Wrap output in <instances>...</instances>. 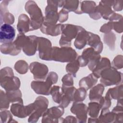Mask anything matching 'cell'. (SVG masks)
Here are the masks:
<instances>
[{
	"label": "cell",
	"instance_id": "d6a6232c",
	"mask_svg": "<svg viewBox=\"0 0 123 123\" xmlns=\"http://www.w3.org/2000/svg\"><path fill=\"white\" fill-rule=\"evenodd\" d=\"M14 69L19 74H25L28 71V64L24 60L18 61L15 63Z\"/></svg>",
	"mask_w": 123,
	"mask_h": 123
},
{
	"label": "cell",
	"instance_id": "e0dca14e",
	"mask_svg": "<svg viewBox=\"0 0 123 123\" xmlns=\"http://www.w3.org/2000/svg\"><path fill=\"white\" fill-rule=\"evenodd\" d=\"M89 37V32L86 31L83 27L78 33L74 43L75 47L80 49H83L87 44Z\"/></svg>",
	"mask_w": 123,
	"mask_h": 123
},
{
	"label": "cell",
	"instance_id": "5b68a950",
	"mask_svg": "<svg viewBox=\"0 0 123 123\" xmlns=\"http://www.w3.org/2000/svg\"><path fill=\"white\" fill-rule=\"evenodd\" d=\"M77 56V53L70 47H52L51 61L62 62H70L76 60Z\"/></svg>",
	"mask_w": 123,
	"mask_h": 123
},
{
	"label": "cell",
	"instance_id": "603a6c76",
	"mask_svg": "<svg viewBox=\"0 0 123 123\" xmlns=\"http://www.w3.org/2000/svg\"><path fill=\"white\" fill-rule=\"evenodd\" d=\"M110 67H111L110 60L106 57L102 58L92 71L93 74L97 78H98L100 77L101 72Z\"/></svg>",
	"mask_w": 123,
	"mask_h": 123
},
{
	"label": "cell",
	"instance_id": "484cf974",
	"mask_svg": "<svg viewBox=\"0 0 123 123\" xmlns=\"http://www.w3.org/2000/svg\"><path fill=\"white\" fill-rule=\"evenodd\" d=\"M97 5L93 1H83L80 2L79 6V14L83 13H88L89 15L96 10Z\"/></svg>",
	"mask_w": 123,
	"mask_h": 123
},
{
	"label": "cell",
	"instance_id": "d4e9b609",
	"mask_svg": "<svg viewBox=\"0 0 123 123\" xmlns=\"http://www.w3.org/2000/svg\"><path fill=\"white\" fill-rule=\"evenodd\" d=\"M104 90V86L102 84H98L93 87L90 91L89 97L91 101H98L102 97Z\"/></svg>",
	"mask_w": 123,
	"mask_h": 123
},
{
	"label": "cell",
	"instance_id": "8fae6325",
	"mask_svg": "<svg viewBox=\"0 0 123 123\" xmlns=\"http://www.w3.org/2000/svg\"><path fill=\"white\" fill-rule=\"evenodd\" d=\"M29 69L36 80L43 81L46 79L49 71L46 65L35 62L30 64Z\"/></svg>",
	"mask_w": 123,
	"mask_h": 123
},
{
	"label": "cell",
	"instance_id": "9c48e42d",
	"mask_svg": "<svg viewBox=\"0 0 123 123\" xmlns=\"http://www.w3.org/2000/svg\"><path fill=\"white\" fill-rule=\"evenodd\" d=\"M48 100L44 97H37L35 102L32 103L33 111L28 118V122H36L44 112L47 111L48 106Z\"/></svg>",
	"mask_w": 123,
	"mask_h": 123
},
{
	"label": "cell",
	"instance_id": "7c38bea8",
	"mask_svg": "<svg viewBox=\"0 0 123 123\" xmlns=\"http://www.w3.org/2000/svg\"><path fill=\"white\" fill-rule=\"evenodd\" d=\"M63 113V107L61 105L51 107L43 114L42 122H58V120Z\"/></svg>",
	"mask_w": 123,
	"mask_h": 123
},
{
	"label": "cell",
	"instance_id": "7a4b0ae2",
	"mask_svg": "<svg viewBox=\"0 0 123 123\" xmlns=\"http://www.w3.org/2000/svg\"><path fill=\"white\" fill-rule=\"evenodd\" d=\"M37 37L35 36H26L23 34H20L13 43L18 48L22 49L26 55L32 56L37 50Z\"/></svg>",
	"mask_w": 123,
	"mask_h": 123
},
{
	"label": "cell",
	"instance_id": "8d00e7d4",
	"mask_svg": "<svg viewBox=\"0 0 123 123\" xmlns=\"http://www.w3.org/2000/svg\"><path fill=\"white\" fill-rule=\"evenodd\" d=\"M62 85L65 86H72L74 85V80L72 75L70 74L65 75L62 80Z\"/></svg>",
	"mask_w": 123,
	"mask_h": 123
},
{
	"label": "cell",
	"instance_id": "8992f818",
	"mask_svg": "<svg viewBox=\"0 0 123 123\" xmlns=\"http://www.w3.org/2000/svg\"><path fill=\"white\" fill-rule=\"evenodd\" d=\"M77 60L80 66L88 65L89 70L92 71L100 60V55L92 48H88L83 51L82 55L79 56Z\"/></svg>",
	"mask_w": 123,
	"mask_h": 123
},
{
	"label": "cell",
	"instance_id": "6da1fadb",
	"mask_svg": "<svg viewBox=\"0 0 123 123\" xmlns=\"http://www.w3.org/2000/svg\"><path fill=\"white\" fill-rule=\"evenodd\" d=\"M0 84L6 91L18 89L20 86L19 79L14 76L12 69L9 67L0 70Z\"/></svg>",
	"mask_w": 123,
	"mask_h": 123
},
{
	"label": "cell",
	"instance_id": "3957f363",
	"mask_svg": "<svg viewBox=\"0 0 123 123\" xmlns=\"http://www.w3.org/2000/svg\"><path fill=\"white\" fill-rule=\"evenodd\" d=\"M26 11L30 16V31L40 28L43 22L44 17L39 7L32 0L26 2L25 5Z\"/></svg>",
	"mask_w": 123,
	"mask_h": 123
},
{
	"label": "cell",
	"instance_id": "83f0119b",
	"mask_svg": "<svg viewBox=\"0 0 123 123\" xmlns=\"http://www.w3.org/2000/svg\"><path fill=\"white\" fill-rule=\"evenodd\" d=\"M115 113L111 112L108 109H102L101 114L98 119V122H112L115 119Z\"/></svg>",
	"mask_w": 123,
	"mask_h": 123
},
{
	"label": "cell",
	"instance_id": "74e56055",
	"mask_svg": "<svg viewBox=\"0 0 123 123\" xmlns=\"http://www.w3.org/2000/svg\"><path fill=\"white\" fill-rule=\"evenodd\" d=\"M68 17V12L62 9L59 13V21L60 23H63L67 21Z\"/></svg>",
	"mask_w": 123,
	"mask_h": 123
},
{
	"label": "cell",
	"instance_id": "e575fe53",
	"mask_svg": "<svg viewBox=\"0 0 123 123\" xmlns=\"http://www.w3.org/2000/svg\"><path fill=\"white\" fill-rule=\"evenodd\" d=\"M10 101L9 100L6 93H4L2 90H0V111L7 109L9 107Z\"/></svg>",
	"mask_w": 123,
	"mask_h": 123
},
{
	"label": "cell",
	"instance_id": "277c9868",
	"mask_svg": "<svg viewBox=\"0 0 123 123\" xmlns=\"http://www.w3.org/2000/svg\"><path fill=\"white\" fill-rule=\"evenodd\" d=\"M58 79L57 74L51 72L48 74L45 81H34L31 83V86L34 91L38 94L49 95L52 84H55Z\"/></svg>",
	"mask_w": 123,
	"mask_h": 123
},
{
	"label": "cell",
	"instance_id": "4fadbf2b",
	"mask_svg": "<svg viewBox=\"0 0 123 123\" xmlns=\"http://www.w3.org/2000/svg\"><path fill=\"white\" fill-rule=\"evenodd\" d=\"M15 36V29L10 25L3 24L0 28V42L2 43L12 42Z\"/></svg>",
	"mask_w": 123,
	"mask_h": 123
},
{
	"label": "cell",
	"instance_id": "44dd1931",
	"mask_svg": "<svg viewBox=\"0 0 123 123\" xmlns=\"http://www.w3.org/2000/svg\"><path fill=\"white\" fill-rule=\"evenodd\" d=\"M87 44L94 49L98 53H100L102 50L103 44L99 37L97 34L89 32V37Z\"/></svg>",
	"mask_w": 123,
	"mask_h": 123
},
{
	"label": "cell",
	"instance_id": "ac0fdd59",
	"mask_svg": "<svg viewBox=\"0 0 123 123\" xmlns=\"http://www.w3.org/2000/svg\"><path fill=\"white\" fill-rule=\"evenodd\" d=\"M63 24H59L58 25H45L42 24L40 27L41 32L47 35L52 36H56L62 34Z\"/></svg>",
	"mask_w": 123,
	"mask_h": 123
},
{
	"label": "cell",
	"instance_id": "ffe728a7",
	"mask_svg": "<svg viewBox=\"0 0 123 123\" xmlns=\"http://www.w3.org/2000/svg\"><path fill=\"white\" fill-rule=\"evenodd\" d=\"M80 1L78 0H60L59 7H63L68 12H74L79 14V6Z\"/></svg>",
	"mask_w": 123,
	"mask_h": 123
},
{
	"label": "cell",
	"instance_id": "f1b7e54d",
	"mask_svg": "<svg viewBox=\"0 0 123 123\" xmlns=\"http://www.w3.org/2000/svg\"><path fill=\"white\" fill-rule=\"evenodd\" d=\"M101 109V106L99 103L92 102L88 104V107L87 108V111L89 116L92 118H96L98 117Z\"/></svg>",
	"mask_w": 123,
	"mask_h": 123
},
{
	"label": "cell",
	"instance_id": "4316f807",
	"mask_svg": "<svg viewBox=\"0 0 123 123\" xmlns=\"http://www.w3.org/2000/svg\"><path fill=\"white\" fill-rule=\"evenodd\" d=\"M6 94L10 103L18 102L23 103V101L22 98V93L19 89L6 91Z\"/></svg>",
	"mask_w": 123,
	"mask_h": 123
},
{
	"label": "cell",
	"instance_id": "2e32d148",
	"mask_svg": "<svg viewBox=\"0 0 123 123\" xmlns=\"http://www.w3.org/2000/svg\"><path fill=\"white\" fill-rule=\"evenodd\" d=\"M11 111L13 115L19 118H25L30 115L28 105L24 106L21 103H12L11 106Z\"/></svg>",
	"mask_w": 123,
	"mask_h": 123
},
{
	"label": "cell",
	"instance_id": "f35d334b",
	"mask_svg": "<svg viewBox=\"0 0 123 123\" xmlns=\"http://www.w3.org/2000/svg\"><path fill=\"white\" fill-rule=\"evenodd\" d=\"M112 29H113V22H111L103 25L100 29V31L104 33H108Z\"/></svg>",
	"mask_w": 123,
	"mask_h": 123
},
{
	"label": "cell",
	"instance_id": "ab89813d",
	"mask_svg": "<svg viewBox=\"0 0 123 123\" xmlns=\"http://www.w3.org/2000/svg\"><path fill=\"white\" fill-rule=\"evenodd\" d=\"M64 120L62 122H77V121L76 120V118L73 116H69L66 117L64 119Z\"/></svg>",
	"mask_w": 123,
	"mask_h": 123
},
{
	"label": "cell",
	"instance_id": "5bb4252c",
	"mask_svg": "<svg viewBox=\"0 0 123 123\" xmlns=\"http://www.w3.org/2000/svg\"><path fill=\"white\" fill-rule=\"evenodd\" d=\"M71 111L76 116V118L79 123H86L87 119V107L83 103L74 102L72 105Z\"/></svg>",
	"mask_w": 123,
	"mask_h": 123
},
{
	"label": "cell",
	"instance_id": "7402d4cb",
	"mask_svg": "<svg viewBox=\"0 0 123 123\" xmlns=\"http://www.w3.org/2000/svg\"><path fill=\"white\" fill-rule=\"evenodd\" d=\"M21 49L18 48L13 42L3 43L0 46V51L3 54L15 56L18 55Z\"/></svg>",
	"mask_w": 123,
	"mask_h": 123
},
{
	"label": "cell",
	"instance_id": "f546056e",
	"mask_svg": "<svg viewBox=\"0 0 123 123\" xmlns=\"http://www.w3.org/2000/svg\"><path fill=\"white\" fill-rule=\"evenodd\" d=\"M50 94L51 95L53 101L60 104L63 95L62 88L59 86H54L50 89Z\"/></svg>",
	"mask_w": 123,
	"mask_h": 123
},
{
	"label": "cell",
	"instance_id": "4dcf8cb0",
	"mask_svg": "<svg viewBox=\"0 0 123 123\" xmlns=\"http://www.w3.org/2000/svg\"><path fill=\"white\" fill-rule=\"evenodd\" d=\"M86 90L83 87H80L76 89L73 94L72 101L74 102H80L83 101L86 98Z\"/></svg>",
	"mask_w": 123,
	"mask_h": 123
},
{
	"label": "cell",
	"instance_id": "cb8c5ba5",
	"mask_svg": "<svg viewBox=\"0 0 123 123\" xmlns=\"http://www.w3.org/2000/svg\"><path fill=\"white\" fill-rule=\"evenodd\" d=\"M97 81L98 78L92 73L81 79L79 83V86L80 87H83L86 90H87L94 86Z\"/></svg>",
	"mask_w": 123,
	"mask_h": 123
},
{
	"label": "cell",
	"instance_id": "ba28073f",
	"mask_svg": "<svg viewBox=\"0 0 123 123\" xmlns=\"http://www.w3.org/2000/svg\"><path fill=\"white\" fill-rule=\"evenodd\" d=\"M122 74L116 69L110 67L101 72L100 82L104 86L118 85L122 80Z\"/></svg>",
	"mask_w": 123,
	"mask_h": 123
},
{
	"label": "cell",
	"instance_id": "d6986e66",
	"mask_svg": "<svg viewBox=\"0 0 123 123\" xmlns=\"http://www.w3.org/2000/svg\"><path fill=\"white\" fill-rule=\"evenodd\" d=\"M17 28L20 34H25L30 31V20L25 14H22L18 18Z\"/></svg>",
	"mask_w": 123,
	"mask_h": 123
},
{
	"label": "cell",
	"instance_id": "52a82bcc",
	"mask_svg": "<svg viewBox=\"0 0 123 123\" xmlns=\"http://www.w3.org/2000/svg\"><path fill=\"white\" fill-rule=\"evenodd\" d=\"M82 27L70 24H63L62 36L60 40L61 47H70L71 40L76 37Z\"/></svg>",
	"mask_w": 123,
	"mask_h": 123
},
{
	"label": "cell",
	"instance_id": "30bf717a",
	"mask_svg": "<svg viewBox=\"0 0 123 123\" xmlns=\"http://www.w3.org/2000/svg\"><path fill=\"white\" fill-rule=\"evenodd\" d=\"M37 50L39 51V58L44 60L51 61V43L48 39L42 37H37Z\"/></svg>",
	"mask_w": 123,
	"mask_h": 123
},
{
	"label": "cell",
	"instance_id": "d590c367",
	"mask_svg": "<svg viewBox=\"0 0 123 123\" xmlns=\"http://www.w3.org/2000/svg\"><path fill=\"white\" fill-rule=\"evenodd\" d=\"M12 116L11 112L7 110L0 111V122L1 123L12 122Z\"/></svg>",
	"mask_w": 123,
	"mask_h": 123
},
{
	"label": "cell",
	"instance_id": "1f68e13d",
	"mask_svg": "<svg viewBox=\"0 0 123 123\" xmlns=\"http://www.w3.org/2000/svg\"><path fill=\"white\" fill-rule=\"evenodd\" d=\"M80 65L77 60H75L70 62L67 64L66 70L67 72L72 75L73 77H76V74L79 69Z\"/></svg>",
	"mask_w": 123,
	"mask_h": 123
},
{
	"label": "cell",
	"instance_id": "9a60e30c",
	"mask_svg": "<svg viewBox=\"0 0 123 123\" xmlns=\"http://www.w3.org/2000/svg\"><path fill=\"white\" fill-rule=\"evenodd\" d=\"M10 1L3 0L0 4V24L2 25L3 23L9 25H12L14 23V18L13 15L10 13L7 9Z\"/></svg>",
	"mask_w": 123,
	"mask_h": 123
},
{
	"label": "cell",
	"instance_id": "836d02e7",
	"mask_svg": "<svg viewBox=\"0 0 123 123\" xmlns=\"http://www.w3.org/2000/svg\"><path fill=\"white\" fill-rule=\"evenodd\" d=\"M103 40L105 44L108 45L111 49L114 46V41L116 39V36L113 32L105 34L103 37Z\"/></svg>",
	"mask_w": 123,
	"mask_h": 123
}]
</instances>
